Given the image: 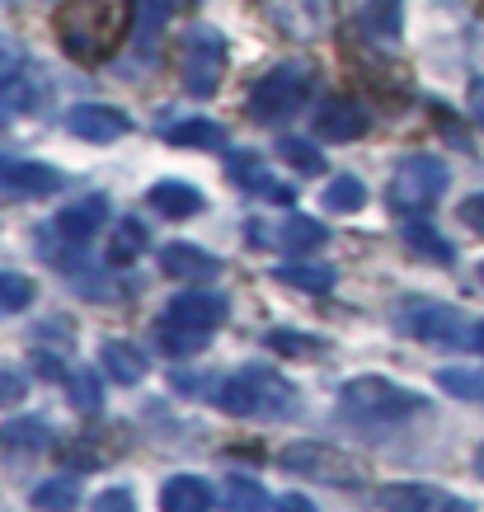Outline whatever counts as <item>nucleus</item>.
I'll return each instance as SVG.
<instances>
[{"label":"nucleus","instance_id":"f8f14e48","mask_svg":"<svg viewBox=\"0 0 484 512\" xmlns=\"http://www.w3.org/2000/svg\"><path fill=\"white\" fill-rule=\"evenodd\" d=\"M376 508H395V512H470L466 498L447 494L438 484H419V480H405V484H386L376 494Z\"/></svg>","mask_w":484,"mask_h":512},{"label":"nucleus","instance_id":"f3484780","mask_svg":"<svg viewBox=\"0 0 484 512\" xmlns=\"http://www.w3.org/2000/svg\"><path fill=\"white\" fill-rule=\"evenodd\" d=\"M104 221H109V198H104V193H90V198L66 202L62 212H57V235H66V240L85 245L90 235H99V226H104Z\"/></svg>","mask_w":484,"mask_h":512},{"label":"nucleus","instance_id":"e433bc0d","mask_svg":"<svg viewBox=\"0 0 484 512\" xmlns=\"http://www.w3.org/2000/svg\"><path fill=\"white\" fill-rule=\"evenodd\" d=\"M438 386L447 390V395H456V400H480L484 395V381L475 372H461V367H442L438 372Z\"/></svg>","mask_w":484,"mask_h":512},{"label":"nucleus","instance_id":"473e14b6","mask_svg":"<svg viewBox=\"0 0 484 512\" xmlns=\"http://www.w3.org/2000/svg\"><path fill=\"white\" fill-rule=\"evenodd\" d=\"M165 15H170L165 0H137V24H132V43H137V52H151Z\"/></svg>","mask_w":484,"mask_h":512},{"label":"nucleus","instance_id":"a878e982","mask_svg":"<svg viewBox=\"0 0 484 512\" xmlns=\"http://www.w3.org/2000/svg\"><path fill=\"white\" fill-rule=\"evenodd\" d=\"M325 240H329L325 221H311V217H292L273 231V245L287 249V254H311V249H320Z\"/></svg>","mask_w":484,"mask_h":512},{"label":"nucleus","instance_id":"a18cd8bd","mask_svg":"<svg viewBox=\"0 0 484 512\" xmlns=\"http://www.w3.org/2000/svg\"><path fill=\"white\" fill-rule=\"evenodd\" d=\"M10 66H15V47H10V43H5V38H0V76H5Z\"/></svg>","mask_w":484,"mask_h":512},{"label":"nucleus","instance_id":"49530a36","mask_svg":"<svg viewBox=\"0 0 484 512\" xmlns=\"http://www.w3.org/2000/svg\"><path fill=\"white\" fill-rule=\"evenodd\" d=\"M475 348L484 353V320H475Z\"/></svg>","mask_w":484,"mask_h":512},{"label":"nucleus","instance_id":"72a5a7b5","mask_svg":"<svg viewBox=\"0 0 484 512\" xmlns=\"http://www.w3.org/2000/svg\"><path fill=\"white\" fill-rule=\"evenodd\" d=\"M33 296H38V287H33L24 273H0V315L29 311Z\"/></svg>","mask_w":484,"mask_h":512},{"label":"nucleus","instance_id":"de8ad7c7","mask_svg":"<svg viewBox=\"0 0 484 512\" xmlns=\"http://www.w3.org/2000/svg\"><path fill=\"white\" fill-rule=\"evenodd\" d=\"M475 470H480V480H484V447L475 451Z\"/></svg>","mask_w":484,"mask_h":512},{"label":"nucleus","instance_id":"9d476101","mask_svg":"<svg viewBox=\"0 0 484 512\" xmlns=\"http://www.w3.org/2000/svg\"><path fill=\"white\" fill-rule=\"evenodd\" d=\"M264 15L278 24L287 38H325L334 29V0H264Z\"/></svg>","mask_w":484,"mask_h":512},{"label":"nucleus","instance_id":"4be33fe9","mask_svg":"<svg viewBox=\"0 0 484 512\" xmlns=\"http://www.w3.org/2000/svg\"><path fill=\"white\" fill-rule=\"evenodd\" d=\"M52 447V428L33 414H19V419L0 423V451H15V456H38V451Z\"/></svg>","mask_w":484,"mask_h":512},{"label":"nucleus","instance_id":"f704fd0d","mask_svg":"<svg viewBox=\"0 0 484 512\" xmlns=\"http://www.w3.org/2000/svg\"><path fill=\"white\" fill-rule=\"evenodd\" d=\"M278 156L287 160L297 174H325V156L315 151L311 141H301V137H282L278 141Z\"/></svg>","mask_w":484,"mask_h":512},{"label":"nucleus","instance_id":"39448f33","mask_svg":"<svg viewBox=\"0 0 484 512\" xmlns=\"http://www.w3.org/2000/svg\"><path fill=\"white\" fill-rule=\"evenodd\" d=\"M395 325L400 334L419 343H433V348H475V320L461 315L447 301H428V296H414L395 311Z\"/></svg>","mask_w":484,"mask_h":512},{"label":"nucleus","instance_id":"6e6552de","mask_svg":"<svg viewBox=\"0 0 484 512\" xmlns=\"http://www.w3.org/2000/svg\"><path fill=\"white\" fill-rule=\"evenodd\" d=\"M447 184H452V170L438 156H405L391 174L386 202L395 212H423V207H433L447 193Z\"/></svg>","mask_w":484,"mask_h":512},{"label":"nucleus","instance_id":"412c9836","mask_svg":"<svg viewBox=\"0 0 484 512\" xmlns=\"http://www.w3.org/2000/svg\"><path fill=\"white\" fill-rule=\"evenodd\" d=\"M358 29L372 43H400V33H405V0H367L358 10Z\"/></svg>","mask_w":484,"mask_h":512},{"label":"nucleus","instance_id":"a19ab883","mask_svg":"<svg viewBox=\"0 0 484 512\" xmlns=\"http://www.w3.org/2000/svg\"><path fill=\"white\" fill-rule=\"evenodd\" d=\"M94 508L99 512H132L137 498H132V489H104V494L94 498Z\"/></svg>","mask_w":484,"mask_h":512},{"label":"nucleus","instance_id":"393cba45","mask_svg":"<svg viewBox=\"0 0 484 512\" xmlns=\"http://www.w3.org/2000/svg\"><path fill=\"white\" fill-rule=\"evenodd\" d=\"M405 245L414 249V254H423V259H433V264H452V259H456L452 240H447L433 221H423V217H409L405 221Z\"/></svg>","mask_w":484,"mask_h":512},{"label":"nucleus","instance_id":"79ce46f5","mask_svg":"<svg viewBox=\"0 0 484 512\" xmlns=\"http://www.w3.org/2000/svg\"><path fill=\"white\" fill-rule=\"evenodd\" d=\"M470 118H475V123L484 127V76L475 80V85H470Z\"/></svg>","mask_w":484,"mask_h":512},{"label":"nucleus","instance_id":"7ed1b4c3","mask_svg":"<svg viewBox=\"0 0 484 512\" xmlns=\"http://www.w3.org/2000/svg\"><path fill=\"white\" fill-rule=\"evenodd\" d=\"M339 409L348 419L362 423H395V419H414L428 409L419 390H405L386 381V376H358V381H344L339 386Z\"/></svg>","mask_w":484,"mask_h":512},{"label":"nucleus","instance_id":"f257e3e1","mask_svg":"<svg viewBox=\"0 0 484 512\" xmlns=\"http://www.w3.org/2000/svg\"><path fill=\"white\" fill-rule=\"evenodd\" d=\"M132 0H66L57 10V38L66 57L76 62H104L132 29Z\"/></svg>","mask_w":484,"mask_h":512},{"label":"nucleus","instance_id":"37998d69","mask_svg":"<svg viewBox=\"0 0 484 512\" xmlns=\"http://www.w3.org/2000/svg\"><path fill=\"white\" fill-rule=\"evenodd\" d=\"M33 362H38V367H43V376H52V381H62V362H57V357L52 353H33Z\"/></svg>","mask_w":484,"mask_h":512},{"label":"nucleus","instance_id":"bb28decb","mask_svg":"<svg viewBox=\"0 0 484 512\" xmlns=\"http://www.w3.org/2000/svg\"><path fill=\"white\" fill-rule=\"evenodd\" d=\"M156 343L170 357H188V353H203L207 343H212V329H193V325H179V320H156Z\"/></svg>","mask_w":484,"mask_h":512},{"label":"nucleus","instance_id":"5701e85b","mask_svg":"<svg viewBox=\"0 0 484 512\" xmlns=\"http://www.w3.org/2000/svg\"><path fill=\"white\" fill-rule=\"evenodd\" d=\"M99 367H104L118 386H141V381H146V357H141L132 343H118V339L104 343V348H99Z\"/></svg>","mask_w":484,"mask_h":512},{"label":"nucleus","instance_id":"ea45409f","mask_svg":"<svg viewBox=\"0 0 484 512\" xmlns=\"http://www.w3.org/2000/svg\"><path fill=\"white\" fill-rule=\"evenodd\" d=\"M456 221H466V231L484 235V193H475V198L461 202V207H456Z\"/></svg>","mask_w":484,"mask_h":512},{"label":"nucleus","instance_id":"c85d7f7f","mask_svg":"<svg viewBox=\"0 0 484 512\" xmlns=\"http://www.w3.org/2000/svg\"><path fill=\"white\" fill-rule=\"evenodd\" d=\"M362 207H367V184L358 174H339L325 188V212H362Z\"/></svg>","mask_w":484,"mask_h":512},{"label":"nucleus","instance_id":"0eeeda50","mask_svg":"<svg viewBox=\"0 0 484 512\" xmlns=\"http://www.w3.org/2000/svg\"><path fill=\"white\" fill-rule=\"evenodd\" d=\"M226 76V38L212 24H193L179 38V80L193 99H212Z\"/></svg>","mask_w":484,"mask_h":512},{"label":"nucleus","instance_id":"4c0bfd02","mask_svg":"<svg viewBox=\"0 0 484 512\" xmlns=\"http://www.w3.org/2000/svg\"><path fill=\"white\" fill-rule=\"evenodd\" d=\"M24 395H29V376L19 372V367H10V362H0V409L24 404Z\"/></svg>","mask_w":484,"mask_h":512},{"label":"nucleus","instance_id":"f03ea898","mask_svg":"<svg viewBox=\"0 0 484 512\" xmlns=\"http://www.w3.org/2000/svg\"><path fill=\"white\" fill-rule=\"evenodd\" d=\"M221 414L231 419H297L301 414V395L273 367H240L212 390Z\"/></svg>","mask_w":484,"mask_h":512},{"label":"nucleus","instance_id":"6ab92c4d","mask_svg":"<svg viewBox=\"0 0 484 512\" xmlns=\"http://www.w3.org/2000/svg\"><path fill=\"white\" fill-rule=\"evenodd\" d=\"M212 503H217V494L203 475H170L160 484V508L165 512H207Z\"/></svg>","mask_w":484,"mask_h":512},{"label":"nucleus","instance_id":"aec40b11","mask_svg":"<svg viewBox=\"0 0 484 512\" xmlns=\"http://www.w3.org/2000/svg\"><path fill=\"white\" fill-rule=\"evenodd\" d=\"M146 202L156 207L160 217H170V221H184V217H198L207 207V198L198 193L193 184H184V179H160L151 193H146Z\"/></svg>","mask_w":484,"mask_h":512},{"label":"nucleus","instance_id":"dca6fc26","mask_svg":"<svg viewBox=\"0 0 484 512\" xmlns=\"http://www.w3.org/2000/svg\"><path fill=\"white\" fill-rule=\"evenodd\" d=\"M226 170H231V179L245 188V193H254V198H264V202H292V198H297V188L282 184L278 174L268 170L259 156H231V165H226Z\"/></svg>","mask_w":484,"mask_h":512},{"label":"nucleus","instance_id":"20e7f679","mask_svg":"<svg viewBox=\"0 0 484 512\" xmlns=\"http://www.w3.org/2000/svg\"><path fill=\"white\" fill-rule=\"evenodd\" d=\"M315 90V66L306 62H282L273 66L268 76L254 80V90H250V118L254 123H287L292 113L306 109V99H311Z\"/></svg>","mask_w":484,"mask_h":512},{"label":"nucleus","instance_id":"7c9ffc66","mask_svg":"<svg viewBox=\"0 0 484 512\" xmlns=\"http://www.w3.org/2000/svg\"><path fill=\"white\" fill-rule=\"evenodd\" d=\"M226 508H235V512H264V508H278V498L268 494V489H259L254 480H245V475H235V480L226 484Z\"/></svg>","mask_w":484,"mask_h":512},{"label":"nucleus","instance_id":"ddd939ff","mask_svg":"<svg viewBox=\"0 0 484 512\" xmlns=\"http://www.w3.org/2000/svg\"><path fill=\"white\" fill-rule=\"evenodd\" d=\"M315 137L320 141H358L372 132V113L362 109L358 99H348V94H334L325 99L320 109H315Z\"/></svg>","mask_w":484,"mask_h":512},{"label":"nucleus","instance_id":"4468645a","mask_svg":"<svg viewBox=\"0 0 484 512\" xmlns=\"http://www.w3.org/2000/svg\"><path fill=\"white\" fill-rule=\"evenodd\" d=\"M66 132L80 141H118L132 132V118L113 104H80L66 113Z\"/></svg>","mask_w":484,"mask_h":512},{"label":"nucleus","instance_id":"a211bd4d","mask_svg":"<svg viewBox=\"0 0 484 512\" xmlns=\"http://www.w3.org/2000/svg\"><path fill=\"white\" fill-rule=\"evenodd\" d=\"M160 268L179 282H207V278H217L221 273V259H212L207 249L188 245V240H174V245L160 249Z\"/></svg>","mask_w":484,"mask_h":512},{"label":"nucleus","instance_id":"09e8293b","mask_svg":"<svg viewBox=\"0 0 484 512\" xmlns=\"http://www.w3.org/2000/svg\"><path fill=\"white\" fill-rule=\"evenodd\" d=\"M480 278H484V268H480Z\"/></svg>","mask_w":484,"mask_h":512},{"label":"nucleus","instance_id":"c9c22d12","mask_svg":"<svg viewBox=\"0 0 484 512\" xmlns=\"http://www.w3.org/2000/svg\"><path fill=\"white\" fill-rule=\"evenodd\" d=\"M146 245H151V235H146V226H141L137 217L118 221V235H113V259H118V264H132Z\"/></svg>","mask_w":484,"mask_h":512},{"label":"nucleus","instance_id":"423d86ee","mask_svg":"<svg viewBox=\"0 0 484 512\" xmlns=\"http://www.w3.org/2000/svg\"><path fill=\"white\" fill-rule=\"evenodd\" d=\"M278 466L297 480L329 484V489H362L367 484L358 461L344 456L339 447H329V442H292V447L278 451Z\"/></svg>","mask_w":484,"mask_h":512},{"label":"nucleus","instance_id":"2eb2a0df","mask_svg":"<svg viewBox=\"0 0 484 512\" xmlns=\"http://www.w3.org/2000/svg\"><path fill=\"white\" fill-rule=\"evenodd\" d=\"M226 315H231V306L217 292H179L165 306V320H179V325H193V329H217L226 325Z\"/></svg>","mask_w":484,"mask_h":512},{"label":"nucleus","instance_id":"9b49d317","mask_svg":"<svg viewBox=\"0 0 484 512\" xmlns=\"http://www.w3.org/2000/svg\"><path fill=\"white\" fill-rule=\"evenodd\" d=\"M0 188L15 193V198H52L66 188V174L57 165H43V160L0 156Z\"/></svg>","mask_w":484,"mask_h":512},{"label":"nucleus","instance_id":"2f4dec72","mask_svg":"<svg viewBox=\"0 0 484 512\" xmlns=\"http://www.w3.org/2000/svg\"><path fill=\"white\" fill-rule=\"evenodd\" d=\"M80 503V484L76 475H52L33 489V508H76Z\"/></svg>","mask_w":484,"mask_h":512},{"label":"nucleus","instance_id":"b1692460","mask_svg":"<svg viewBox=\"0 0 484 512\" xmlns=\"http://www.w3.org/2000/svg\"><path fill=\"white\" fill-rule=\"evenodd\" d=\"M165 146H179V151H217L226 146V132H221L212 118H184L165 132Z\"/></svg>","mask_w":484,"mask_h":512},{"label":"nucleus","instance_id":"cd10ccee","mask_svg":"<svg viewBox=\"0 0 484 512\" xmlns=\"http://www.w3.org/2000/svg\"><path fill=\"white\" fill-rule=\"evenodd\" d=\"M273 278L287 282V287H301V292H334V282H339V273L325 264H282L273 268Z\"/></svg>","mask_w":484,"mask_h":512},{"label":"nucleus","instance_id":"58836bf2","mask_svg":"<svg viewBox=\"0 0 484 512\" xmlns=\"http://www.w3.org/2000/svg\"><path fill=\"white\" fill-rule=\"evenodd\" d=\"M264 343L273 348V353H292V357H306V353H320V348H325L320 339H297L292 329H273Z\"/></svg>","mask_w":484,"mask_h":512},{"label":"nucleus","instance_id":"c03bdc74","mask_svg":"<svg viewBox=\"0 0 484 512\" xmlns=\"http://www.w3.org/2000/svg\"><path fill=\"white\" fill-rule=\"evenodd\" d=\"M278 508H287V512H311L315 503H311V498H301V494H287V498H278Z\"/></svg>","mask_w":484,"mask_h":512},{"label":"nucleus","instance_id":"1a4fd4ad","mask_svg":"<svg viewBox=\"0 0 484 512\" xmlns=\"http://www.w3.org/2000/svg\"><path fill=\"white\" fill-rule=\"evenodd\" d=\"M47 99H52V80H47L43 66L19 62L0 76V118H29V113H43Z\"/></svg>","mask_w":484,"mask_h":512},{"label":"nucleus","instance_id":"c756f323","mask_svg":"<svg viewBox=\"0 0 484 512\" xmlns=\"http://www.w3.org/2000/svg\"><path fill=\"white\" fill-rule=\"evenodd\" d=\"M66 395H71V404H76L80 414H99L104 409V381H99V372H71L66 376Z\"/></svg>","mask_w":484,"mask_h":512}]
</instances>
